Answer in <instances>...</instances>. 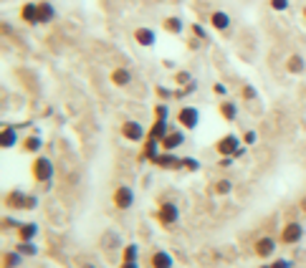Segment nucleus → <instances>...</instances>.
Returning <instances> with one entry per match:
<instances>
[{"mask_svg":"<svg viewBox=\"0 0 306 268\" xmlns=\"http://www.w3.org/2000/svg\"><path fill=\"white\" fill-rule=\"evenodd\" d=\"M114 205L119 210H129L134 205V190L129 187V185H119L117 192H114Z\"/></svg>","mask_w":306,"mask_h":268,"instance_id":"obj_6","label":"nucleus"},{"mask_svg":"<svg viewBox=\"0 0 306 268\" xmlns=\"http://www.w3.org/2000/svg\"><path fill=\"white\" fill-rule=\"evenodd\" d=\"M162 28H165L167 33H172V36H180V33H182V20H180L177 15H170V18L162 20Z\"/></svg>","mask_w":306,"mask_h":268,"instance_id":"obj_23","label":"nucleus"},{"mask_svg":"<svg viewBox=\"0 0 306 268\" xmlns=\"http://www.w3.org/2000/svg\"><path fill=\"white\" fill-rule=\"evenodd\" d=\"M20 18L26 20L28 26H38V3H26L23 8H20Z\"/></svg>","mask_w":306,"mask_h":268,"instance_id":"obj_16","label":"nucleus"},{"mask_svg":"<svg viewBox=\"0 0 306 268\" xmlns=\"http://www.w3.org/2000/svg\"><path fill=\"white\" fill-rule=\"evenodd\" d=\"M180 167H185V170H190V172H195V170H198V167H200V162H198V160H192V157H185V160L180 162Z\"/></svg>","mask_w":306,"mask_h":268,"instance_id":"obj_31","label":"nucleus"},{"mask_svg":"<svg viewBox=\"0 0 306 268\" xmlns=\"http://www.w3.org/2000/svg\"><path fill=\"white\" fill-rule=\"evenodd\" d=\"M53 18H56V8L51 3H38V20H41L43 26L51 23Z\"/></svg>","mask_w":306,"mask_h":268,"instance_id":"obj_21","label":"nucleus"},{"mask_svg":"<svg viewBox=\"0 0 306 268\" xmlns=\"http://www.w3.org/2000/svg\"><path fill=\"white\" fill-rule=\"evenodd\" d=\"M134 41L139 43V46H144V48H152V46H155V43H157V33L155 31H152V28H137L134 31Z\"/></svg>","mask_w":306,"mask_h":268,"instance_id":"obj_10","label":"nucleus"},{"mask_svg":"<svg viewBox=\"0 0 306 268\" xmlns=\"http://www.w3.org/2000/svg\"><path fill=\"white\" fill-rule=\"evenodd\" d=\"M271 8H273L276 13H281V10H289V0H271Z\"/></svg>","mask_w":306,"mask_h":268,"instance_id":"obj_32","label":"nucleus"},{"mask_svg":"<svg viewBox=\"0 0 306 268\" xmlns=\"http://www.w3.org/2000/svg\"><path fill=\"white\" fill-rule=\"evenodd\" d=\"M36 205H38V197H36V195H28V205H26V210H36Z\"/></svg>","mask_w":306,"mask_h":268,"instance_id":"obj_39","label":"nucleus"},{"mask_svg":"<svg viewBox=\"0 0 306 268\" xmlns=\"http://www.w3.org/2000/svg\"><path fill=\"white\" fill-rule=\"evenodd\" d=\"M157 220L162 225H175V223L180 220V208L175 203H162L160 210H157Z\"/></svg>","mask_w":306,"mask_h":268,"instance_id":"obj_5","label":"nucleus"},{"mask_svg":"<svg viewBox=\"0 0 306 268\" xmlns=\"http://www.w3.org/2000/svg\"><path fill=\"white\" fill-rule=\"evenodd\" d=\"M210 26L215 31H228L230 28V15L225 10H213L210 13Z\"/></svg>","mask_w":306,"mask_h":268,"instance_id":"obj_12","label":"nucleus"},{"mask_svg":"<svg viewBox=\"0 0 306 268\" xmlns=\"http://www.w3.org/2000/svg\"><path fill=\"white\" fill-rule=\"evenodd\" d=\"M230 162H233V157H223L220 160V167H230Z\"/></svg>","mask_w":306,"mask_h":268,"instance_id":"obj_43","label":"nucleus"},{"mask_svg":"<svg viewBox=\"0 0 306 268\" xmlns=\"http://www.w3.org/2000/svg\"><path fill=\"white\" fill-rule=\"evenodd\" d=\"M286 71L294 74V76H299V74L306 71V61H304L301 53H291V56L286 58Z\"/></svg>","mask_w":306,"mask_h":268,"instance_id":"obj_13","label":"nucleus"},{"mask_svg":"<svg viewBox=\"0 0 306 268\" xmlns=\"http://www.w3.org/2000/svg\"><path fill=\"white\" fill-rule=\"evenodd\" d=\"M26 205H28V195L23 190H10L5 195V208H10V210H26Z\"/></svg>","mask_w":306,"mask_h":268,"instance_id":"obj_8","label":"nucleus"},{"mask_svg":"<svg viewBox=\"0 0 306 268\" xmlns=\"http://www.w3.org/2000/svg\"><path fill=\"white\" fill-rule=\"evenodd\" d=\"M99 245H101L104 251H117V248H122V238H119L114 230H104V235H101Z\"/></svg>","mask_w":306,"mask_h":268,"instance_id":"obj_14","label":"nucleus"},{"mask_svg":"<svg viewBox=\"0 0 306 268\" xmlns=\"http://www.w3.org/2000/svg\"><path fill=\"white\" fill-rule=\"evenodd\" d=\"M81 268H96V266H94V263H84Z\"/></svg>","mask_w":306,"mask_h":268,"instance_id":"obj_44","label":"nucleus"},{"mask_svg":"<svg viewBox=\"0 0 306 268\" xmlns=\"http://www.w3.org/2000/svg\"><path fill=\"white\" fill-rule=\"evenodd\" d=\"M215 149H218V154H223V157H233V154L240 149V139L235 134H225L223 139L215 142Z\"/></svg>","mask_w":306,"mask_h":268,"instance_id":"obj_4","label":"nucleus"},{"mask_svg":"<svg viewBox=\"0 0 306 268\" xmlns=\"http://www.w3.org/2000/svg\"><path fill=\"white\" fill-rule=\"evenodd\" d=\"M218 111H220V117H223L225 122H235V117H238V106H235L233 101H223Z\"/></svg>","mask_w":306,"mask_h":268,"instance_id":"obj_24","label":"nucleus"},{"mask_svg":"<svg viewBox=\"0 0 306 268\" xmlns=\"http://www.w3.org/2000/svg\"><path fill=\"white\" fill-rule=\"evenodd\" d=\"M122 137L129 139V142H142L144 139V127L134 119H129V122L122 124Z\"/></svg>","mask_w":306,"mask_h":268,"instance_id":"obj_7","label":"nucleus"},{"mask_svg":"<svg viewBox=\"0 0 306 268\" xmlns=\"http://www.w3.org/2000/svg\"><path fill=\"white\" fill-rule=\"evenodd\" d=\"M271 268H294V261H286V258H281V261H276Z\"/></svg>","mask_w":306,"mask_h":268,"instance_id":"obj_37","label":"nucleus"},{"mask_svg":"<svg viewBox=\"0 0 306 268\" xmlns=\"http://www.w3.org/2000/svg\"><path fill=\"white\" fill-rule=\"evenodd\" d=\"M177 124L185 127V129H195L200 124V111L195 109V106H182L177 111Z\"/></svg>","mask_w":306,"mask_h":268,"instance_id":"obj_3","label":"nucleus"},{"mask_svg":"<svg viewBox=\"0 0 306 268\" xmlns=\"http://www.w3.org/2000/svg\"><path fill=\"white\" fill-rule=\"evenodd\" d=\"M261 268H271V266H261Z\"/></svg>","mask_w":306,"mask_h":268,"instance_id":"obj_47","label":"nucleus"},{"mask_svg":"<svg viewBox=\"0 0 306 268\" xmlns=\"http://www.w3.org/2000/svg\"><path fill=\"white\" fill-rule=\"evenodd\" d=\"M213 91H215L218 96H225V91H228V89H225L223 84H215V86H213Z\"/></svg>","mask_w":306,"mask_h":268,"instance_id":"obj_40","label":"nucleus"},{"mask_svg":"<svg viewBox=\"0 0 306 268\" xmlns=\"http://www.w3.org/2000/svg\"><path fill=\"white\" fill-rule=\"evenodd\" d=\"M167 114H170L167 104H157V106H155V117H157V119H167Z\"/></svg>","mask_w":306,"mask_h":268,"instance_id":"obj_33","label":"nucleus"},{"mask_svg":"<svg viewBox=\"0 0 306 268\" xmlns=\"http://www.w3.org/2000/svg\"><path fill=\"white\" fill-rule=\"evenodd\" d=\"M157 96H162V99H170V96H175L170 89H165V86H157Z\"/></svg>","mask_w":306,"mask_h":268,"instance_id":"obj_38","label":"nucleus"},{"mask_svg":"<svg viewBox=\"0 0 306 268\" xmlns=\"http://www.w3.org/2000/svg\"><path fill=\"white\" fill-rule=\"evenodd\" d=\"M119 268H139V263H137V261H122Z\"/></svg>","mask_w":306,"mask_h":268,"instance_id":"obj_41","label":"nucleus"},{"mask_svg":"<svg viewBox=\"0 0 306 268\" xmlns=\"http://www.w3.org/2000/svg\"><path fill=\"white\" fill-rule=\"evenodd\" d=\"M149 263H152V268H172L175 266V261H172V256L167 251H155L152 258H149Z\"/></svg>","mask_w":306,"mask_h":268,"instance_id":"obj_15","label":"nucleus"},{"mask_svg":"<svg viewBox=\"0 0 306 268\" xmlns=\"http://www.w3.org/2000/svg\"><path fill=\"white\" fill-rule=\"evenodd\" d=\"M273 253H276V240L273 238L266 235V238H258L256 240V256L258 258H271Z\"/></svg>","mask_w":306,"mask_h":268,"instance_id":"obj_9","label":"nucleus"},{"mask_svg":"<svg viewBox=\"0 0 306 268\" xmlns=\"http://www.w3.org/2000/svg\"><path fill=\"white\" fill-rule=\"evenodd\" d=\"M139 258V248L134 243H129V245H124V251H122V261H137Z\"/></svg>","mask_w":306,"mask_h":268,"instance_id":"obj_29","label":"nucleus"},{"mask_svg":"<svg viewBox=\"0 0 306 268\" xmlns=\"http://www.w3.org/2000/svg\"><path fill=\"white\" fill-rule=\"evenodd\" d=\"M180 162H182V160H177V157H175V154H170V152H167V154H160V157H157V165H160V167H167V170H177Z\"/></svg>","mask_w":306,"mask_h":268,"instance_id":"obj_25","label":"nucleus"},{"mask_svg":"<svg viewBox=\"0 0 306 268\" xmlns=\"http://www.w3.org/2000/svg\"><path fill=\"white\" fill-rule=\"evenodd\" d=\"M15 251H18L20 256H38V245H36L33 240H20Z\"/></svg>","mask_w":306,"mask_h":268,"instance_id":"obj_26","label":"nucleus"},{"mask_svg":"<svg viewBox=\"0 0 306 268\" xmlns=\"http://www.w3.org/2000/svg\"><path fill=\"white\" fill-rule=\"evenodd\" d=\"M31 170H33V180L41 182V185H43V182L48 185L51 177H53V172H56V167H53V162H51L48 157H36Z\"/></svg>","mask_w":306,"mask_h":268,"instance_id":"obj_1","label":"nucleus"},{"mask_svg":"<svg viewBox=\"0 0 306 268\" xmlns=\"http://www.w3.org/2000/svg\"><path fill=\"white\" fill-rule=\"evenodd\" d=\"M230 187H233L230 180H218V182H215V192H218V195H228Z\"/></svg>","mask_w":306,"mask_h":268,"instance_id":"obj_30","label":"nucleus"},{"mask_svg":"<svg viewBox=\"0 0 306 268\" xmlns=\"http://www.w3.org/2000/svg\"><path fill=\"white\" fill-rule=\"evenodd\" d=\"M38 235V225L36 223H20L18 225V238L20 240H33Z\"/></svg>","mask_w":306,"mask_h":268,"instance_id":"obj_22","label":"nucleus"},{"mask_svg":"<svg viewBox=\"0 0 306 268\" xmlns=\"http://www.w3.org/2000/svg\"><path fill=\"white\" fill-rule=\"evenodd\" d=\"M112 84L114 86H129L132 84V71L129 69H114L112 71Z\"/></svg>","mask_w":306,"mask_h":268,"instance_id":"obj_20","label":"nucleus"},{"mask_svg":"<svg viewBox=\"0 0 306 268\" xmlns=\"http://www.w3.org/2000/svg\"><path fill=\"white\" fill-rule=\"evenodd\" d=\"M0 144H3V149H13V147L18 144V132H15V127H3Z\"/></svg>","mask_w":306,"mask_h":268,"instance_id":"obj_18","label":"nucleus"},{"mask_svg":"<svg viewBox=\"0 0 306 268\" xmlns=\"http://www.w3.org/2000/svg\"><path fill=\"white\" fill-rule=\"evenodd\" d=\"M162 149V144L157 142V139H152V137H147V142H144V149H142V154H139V160H149V162H157V157H160V152Z\"/></svg>","mask_w":306,"mask_h":268,"instance_id":"obj_11","label":"nucleus"},{"mask_svg":"<svg viewBox=\"0 0 306 268\" xmlns=\"http://www.w3.org/2000/svg\"><path fill=\"white\" fill-rule=\"evenodd\" d=\"M182 142H185V134H182V132H170V134H167V137H165L160 144H162V149H165V152H172V149H177Z\"/></svg>","mask_w":306,"mask_h":268,"instance_id":"obj_17","label":"nucleus"},{"mask_svg":"<svg viewBox=\"0 0 306 268\" xmlns=\"http://www.w3.org/2000/svg\"><path fill=\"white\" fill-rule=\"evenodd\" d=\"M170 134V129H167V119H155V124H152V129H149V137L152 139H157V142H162L165 137Z\"/></svg>","mask_w":306,"mask_h":268,"instance_id":"obj_19","label":"nucleus"},{"mask_svg":"<svg viewBox=\"0 0 306 268\" xmlns=\"http://www.w3.org/2000/svg\"><path fill=\"white\" fill-rule=\"evenodd\" d=\"M175 81H177V84H192V76L187 71H180L177 76H175Z\"/></svg>","mask_w":306,"mask_h":268,"instance_id":"obj_34","label":"nucleus"},{"mask_svg":"<svg viewBox=\"0 0 306 268\" xmlns=\"http://www.w3.org/2000/svg\"><path fill=\"white\" fill-rule=\"evenodd\" d=\"M256 142V132H246V144H253Z\"/></svg>","mask_w":306,"mask_h":268,"instance_id":"obj_42","label":"nucleus"},{"mask_svg":"<svg viewBox=\"0 0 306 268\" xmlns=\"http://www.w3.org/2000/svg\"><path fill=\"white\" fill-rule=\"evenodd\" d=\"M304 238V225L301 223H286L281 230V243L283 245H296Z\"/></svg>","mask_w":306,"mask_h":268,"instance_id":"obj_2","label":"nucleus"},{"mask_svg":"<svg viewBox=\"0 0 306 268\" xmlns=\"http://www.w3.org/2000/svg\"><path fill=\"white\" fill-rule=\"evenodd\" d=\"M20 263H23V256H20L18 251H10V253H5V258H3V268H18Z\"/></svg>","mask_w":306,"mask_h":268,"instance_id":"obj_27","label":"nucleus"},{"mask_svg":"<svg viewBox=\"0 0 306 268\" xmlns=\"http://www.w3.org/2000/svg\"><path fill=\"white\" fill-rule=\"evenodd\" d=\"M41 147H43V142H41V137H36V134H33V137H26V139H23V149L31 152V154H36Z\"/></svg>","mask_w":306,"mask_h":268,"instance_id":"obj_28","label":"nucleus"},{"mask_svg":"<svg viewBox=\"0 0 306 268\" xmlns=\"http://www.w3.org/2000/svg\"><path fill=\"white\" fill-rule=\"evenodd\" d=\"M304 20H306V8H304Z\"/></svg>","mask_w":306,"mask_h":268,"instance_id":"obj_46","label":"nucleus"},{"mask_svg":"<svg viewBox=\"0 0 306 268\" xmlns=\"http://www.w3.org/2000/svg\"><path fill=\"white\" fill-rule=\"evenodd\" d=\"M192 33H195V36H198L200 41H205V38H208V36H205V28H203L200 23H192Z\"/></svg>","mask_w":306,"mask_h":268,"instance_id":"obj_35","label":"nucleus"},{"mask_svg":"<svg viewBox=\"0 0 306 268\" xmlns=\"http://www.w3.org/2000/svg\"><path fill=\"white\" fill-rule=\"evenodd\" d=\"M258 94H256V89L253 86H243V99H248V101H253Z\"/></svg>","mask_w":306,"mask_h":268,"instance_id":"obj_36","label":"nucleus"},{"mask_svg":"<svg viewBox=\"0 0 306 268\" xmlns=\"http://www.w3.org/2000/svg\"><path fill=\"white\" fill-rule=\"evenodd\" d=\"M301 205H304V210H306V200H304V203H301Z\"/></svg>","mask_w":306,"mask_h":268,"instance_id":"obj_45","label":"nucleus"}]
</instances>
